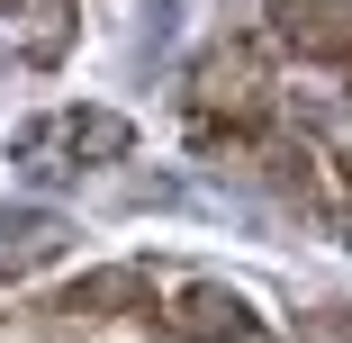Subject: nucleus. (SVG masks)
I'll return each instance as SVG.
<instances>
[{
	"instance_id": "obj_2",
	"label": "nucleus",
	"mask_w": 352,
	"mask_h": 343,
	"mask_svg": "<svg viewBox=\"0 0 352 343\" xmlns=\"http://www.w3.org/2000/svg\"><path fill=\"white\" fill-rule=\"evenodd\" d=\"M280 36H289L298 54L352 63V0H280Z\"/></svg>"
},
{
	"instance_id": "obj_1",
	"label": "nucleus",
	"mask_w": 352,
	"mask_h": 343,
	"mask_svg": "<svg viewBox=\"0 0 352 343\" xmlns=\"http://www.w3.org/2000/svg\"><path fill=\"white\" fill-rule=\"evenodd\" d=\"M154 325H163L172 343H226V334H253V307H244L235 289H217V280H199V289H181L172 307H154Z\"/></svg>"
}]
</instances>
